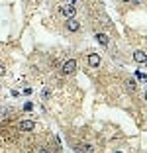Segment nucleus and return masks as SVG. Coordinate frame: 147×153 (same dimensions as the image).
Segmentation results:
<instances>
[{
	"mask_svg": "<svg viewBox=\"0 0 147 153\" xmlns=\"http://www.w3.org/2000/svg\"><path fill=\"white\" fill-rule=\"evenodd\" d=\"M41 96L43 98H49V96H51V88H45V90L41 92Z\"/></svg>",
	"mask_w": 147,
	"mask_h": 153,
	"instance_id": "obj_12",
	"label": "nucleus"
},
{
	"mask_svg": "<svg viewBox=\"0 0 147 153\" xmlns=\"http://www.w3.org/2000/svg\"><path fill=\"white\" fill-rule=\"evenodd\" d=\"M123 2H132V0H123Z\"/></svg>",
	"mask_w": 147,
	"mask_h": 153,
	"instance_id": "obj_16",
	"label": "nucleus"
},
{
	"mask_svg": "<svg viewBox=\"0 0 147 153\" xmlns=\"http://www.w3.org/2000/svg\"><path fill=\"white\" fill-rule=\"evenodd\" d=\"M4 75H6V67L0 63V77H4Z\"/></svg>",
	"mask_w": 147,
	"mask_h": 153,
	"instance_id": "obj_13",
	"label": "nucleus"
},
{
	"mask_svg": "<svg viewBox=\"0 0 147 153\" xmlns=\"http://www.w3.org/2000/svg\"><path fill=\"white\" fill-rule=\"evenodd\" d=\"M145 102H147V90H145Z\"/></svg>",
	"mask_w": 147,
	"mask_h": 153,
	"instance_id": "obj_15",
	"label": "nucleus"
},
{
	"mask_svg": "<svg viewBox=\"0 0 147 153\" xmlns=\"http://www.w3.org/2000/svg\"><path fill=\"white\" fill-rule=\"evenodd\" d=\"M75 69H76V61L75 59H67L65 63L61 65V73L63 75H73V73H75Z\"/></svg>",
	"mask_w": 147,
	"mask_h": 153,
	"instance_id": "obj_1",
	"label": "nucleus"
},
{
	"mask_svg": "<svg viewBox=\"0 0 147 153\" xmlns=\"http://www.w3.org/2000/svg\"><path fill=\"white\" fill-rule=\"evenodd\" d=\"M133 61H137V63H145L147 61V53L145 51H133Z\"/></svg>",
	"mask_w": 147,
	"mask_h": 153,
	"instance_id": "obj_6",
	"label": "nucleus"
},
{
	"mask_svg": "<svg viewBox=\"0 0 147 153\" xmlns=\"http://www.w3.org/2000/svg\"><path fill=\"white\" fill-rule=\"evenodd\" d=\"M59 12H61L63 16H67V18H73V16H75V6L73 4H65V6H59Z\"/></svg>",
	"mask_w": 147,
	"mask_h": 153,
	"instance_id": "obj_2",
	"label": "nucleus"
},
{
	"mask_svg": "<svg viewBox=\"0 0 147 153\" xmlns=\"http://www.w3.org/2000/svg\"><path fill=\"white\" fill-rule=\"evenodd\" d=\"M22 92H24V94H32V86H26Z\"/></svg>",
	"mask_w": 147,
	"mask_h": 153,
	"instance_id": "obj_14",
	"label": "nucleus"
},
{
	"mask_svg": "<svg viewBox=\"0 0 147 153\" xmlns=\"http://www.w3.org/2000/svg\"><path fill=\"white\" fill-rule=\"evenodd\" d=\"M96 41L100 43V45L102 47H108V43H110V39H108V35H106V33H102V32H96Z\"/></svg>",
	"mask_w": 147,
	"mask_h": 153,
	"instance_id": "obj_5",
	"label": "nucleus"
},
{
	"mask_svg": "<svg viewBox=\"0 0 147 153\" xmlns=\"http://www.w3.org/2000/svg\"><path fill=\"white\" fill-rule=\"evenodd\" d=\"M133 75H135V79L141 81V83H143V81H147V75H145V73H141V71H135Z\"/></svg>",
	"mask_w": 147,
	"mask_h": 153,
	"instance_id": "obj_10",
	"label": "nucleus"
},
{
	"mask_svg": "<svg viewBox=\"0 0 147 153\" xmlns=\"http://www.w3.org/2000/svg\"><path fill=\"white\" fill-rule=\"evenodd\" d=\"M116 153H123V151H116Z\"/></svg>",
	"mask_w": 147,
	"mask_h": 153,
	"instance_id": "obj_17",
	"label": "nucleus"
},
{
	"mask_svg": "<svg viewBox=\"0 0 147 153\" xmlns=\"http://www.w3.org/2000/svg\"><path fill=\"white\" fill-rule=\"evenodd\" d=\"M33 110V104H32V102H26V104H24V112H32Z\"/></svg>",
	"mask_w": 147,
	"mask_h": 153,
	"instance_id": "obj_11",
	"label": "nucleus"
},
{
	"mask_svg": "<svg viewBox=\"0 0 147 153\" xmlns=\"http://www.w3.org/2000/svg\"><path fill=\"white\" fill-rule=\"evenodd\" d=\"M123 86L128 88V92H135V90H137V86H135V81H132V79H126Z\"/></svg>",
	"mask_w": 147,
	"mask_h": 153,
	"instance_id": "obj_9",
	"label": "nucleus"
},
{
	"mask_svg": "<svg viewBox=\"0 0 147 153\" xmlns=\"http://www.w3.org/2000/svg\"><path fill=\"white\" fill-rule=\"evenodd\" d=\"M75 149L85 151V153H94V147H92V145H88V143H79V145H75Z\"/></svg>",
	"mask_w": 147,
	"mask_h": 153,
	"instance_id": "obj_8",
	"label": "nucleus"
},
{
	"mask_svg": "<svg viewBox=\"0 0 147 153\" xmlns=\"http://www.w3.org/2000/svg\"><path fill=\"white\" fill-rule=\"evenodd\" d=\"M65 28L69 30V32H79V30H81V24L76 22L75 18H69V20H67V24H65Z\"/></svg>",
	"mask_w": 147,
	"mask_h": 153,
	"instance_id": "obj_4",
	"label": "nucleus"
},
{
	"mask_svg": "<svg viewBox=\"0 0 147 153\" xmlns=\"http://www.w3.org/2000/svg\"><path fill=\"white\" fill-rule=\"evenodd\" d=\"M88 65L90 67H100V55H96V53H90L88 55Z\"/></svg>",
	"mask_w": 147,
	"mask_h": 153,
	"instance_id": "obj_7",
	"label": "nucleus"
},
{
	"mask_svg": "<svg viewBox=\"0 0 147 153\" xmlns=\"http://www.w3.org/2000/svg\"><path fill=\"white\" fill-rule=\"evenodd\" d=\"M33 128H35V122H32V120H22L18 124V130L20 132H32Z\"/></svg>",
	"mask_w": 147,
	"mask_h": 153,
	"instance_id": "obj_3",
	"label": "nucleus"
}]
</instances>
